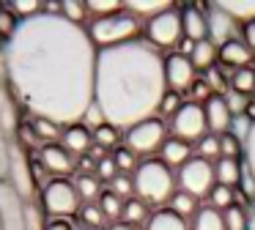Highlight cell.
Instances as JSON below:
<instances>
[{"instance_id": "49", "label": "cell", "mask_w": 255, "mask_h": 230, "mask_svg": "<svg viewBox=\"0 0 255 230\" xmlns=\"http://www.w3.org/2000/svg\"><path fill=\"white\" fill-rule=\"evenodd\" d=\"M8 145H11V140L6 137L3 123H0V181L8 178Z\"/></svg>"}, {"instance_id": "21", "label": "cell", "mask_w": 255, "mask_h": 230, "mask_svg": "<svg viewBox=\"0 0 255 230\" xmlns=\"http://www.w3.org/2000/svg\"><path fill=\"white\" fill-rule=\"evenodd\" d=\"M242 162L239 159H217L214 162V175H217V184L220 186H231V189H239V181H242Z\"/></svg>"}, {"instance_id": "28", "label": "cell", "mask_w": 255, "mask_h": 230, "mask_svg": "<svg viewBox=\"0 0 255 230\" xmlns=\"http://www.w3.org/2000/svg\"><path fill=\"white\" fill-rule=\"evenodd\" d=\"M148 206H145L143 200H137V197H132V200H124V214H121V222L132 225V228H137V225H145L148 222Z\"/></svg>"}, {"instance_id": "52", "label": "cell", "mask_w": 255, "mask_h": 230, "mask_svg": "<svg viewBox=\"0 0 255 230\" xmlns=\"http://www.w3.org/2000/svg\"><path fill=\"white\" fill-rule=\"evenodd\" d=\"M206 82H209V88L211 91H225V80H222V74H220V69L217 66H211L209 71H206Z\"/></svg>"}, {"instance_id": "1", "label": "cell", "mask_w": 255, "mask_h": 230, "mask_svg": "<svg viewBox=\"0 0 255 230\" xmlns=\"http://www.w3.org/2000/svg\"><path fill=\"white\" fill-rule=\"evenodd\" d=\"M96 58L88 27L61 14H36L19 19L3 44L6 82L11 96L33 118L72 126L85 118L96 96Z\"/></svg>"}, {"instance_id": "48", "label": "cell", "mask_w": 255, "mask_h": 230, "mask_svg": "<svg viewBox=\"0 0 255 230\" xmlns=\"http://www.w3.org/2000/svg\"><path fill=\"white\" fill-rule=\"evenodd\" d=\"M116 175H118V167H116V162H113V156H105L102 162H96V178H99V181L113 184Z\"/></svg>"}, {"instance_id": "17", "label": "cell", "mask_w": 255, "mask_h": 230, "mask_svg": "<svg viewBox=\"0 0 255 230\" xmlns=\"http://www.w3.org/2000/svg\"><path fill=\"white\" fill-rule=\"evenodd\" d=\"M217 60L222 66H233V69H247L255 60V52L247 47L244 38H231L222 47H217Z\"/></svg>"}, {"instance_id": "15", "label": "cell", "mask_w": 255, "mask_h": 230, "mask_svg": "<svg viewBox=\"0 0 255 230\" xmlns=\"http://www.w3.org/2000/svg\"><path fill=\"white\" fill-rule=\"evenodd\" d=\"M203 110H206V123H209L211 134H228V131H231L233 115H231V110H228L222 93H214V96L206 99Z\"/></svg>"}, {"instance_id": "43", "label": "cell", "mask_w": 255, "mask_h": 230, "mask_svg": "<svg viewBox=\"0 0 255 230\" xmlns=\"http://www.w3.org/2000/svg\"><path fill=\"white\" fill-rule=\"evenodd\" d=\"M17 25H19V16L11 11V5H0V36L11 38Z\"/></svg>"}, {"instance_id": "22", "label": "cell", "mask_w": 255, "mask_h": 230, "mask_svg": "<svg viewBox=\"0 0 255 230\" xmlns=\"http://www.w3.org/2000/svg\"><path fill=\"white\" fill-rule=\"evenodd\" d=\"M167 8H170V3H165V0H127V3H124V11L137 16L140 22H148L151 16L162 14V11H167Z\"/></svg>"}, {"instance_id": "20", "label": "cell", "mask_w": 255, "mask_h": 230, "mask_svg": "<svg viewBox=\"0 0 255 230\" xmlns=\"http://www.w3.org/2000/svg\"><path fill=\"white\" fill-rule=\"evenodd\" d=\"M145 230H189V222L173 208H156L145 222Z\"/></svg>"}, {"instance_id": "34", "label": "cell", "mask_w": 255, "mask_h": 230, "mask_svg": "<svg viewBox=\"0 0 255 230\" xmlns=\"http://www.w3.org/2000/svg\"><path fill=\"white\" fill-rule=\"evenodd\" d=\"M231 91H239V93H253L255 91V69L247 66V69H236L231 74Z\"/></svg>"}, {"instance_id": "19", "label": "cell", "mask_w": 255, "mask_h": 230, "mask_svg": "<svg viewBox=\"0 0 255 230\" xmlns=\"http://www.w3.org/2000/svg\"><path fill=\"white\" fill-rule=\"evenodd\" d=\"M159 159L167 164V167H184V164L192 159V145L184 140H178V137H167V142L162 145L159 151Z\"/></svg>"}, {"instance_id": "31", "label": "cell", "mask_w": 255, "mask_h": 230, "mask_svg": "<svg viewBox=\"0 0 255 230\" xmlns=\"http://www.w3.org/2000/svg\"><path fill=\"white\" fill-rule=\"evenodd\" d=\"M170 208L178 214V217L192 219L195 214L200 211V200H198V197H192V195H187V192H181V189H178L176 195H173V200H170Z\"/></svg>"}, {"instance_id": "39", "label": "cell", "mask_w": 255, "mask_h": 230, "mask_svg": "<svg viewBox=\"0 0 255 230\" xmlns=\"http://www.w3.org/2000/svg\"><path fill=\"white\" fill-rule=\"evenodd\" d=\"M118 11H124V3H118V0H88L91 19H102V16L118 14Z\"/></svg>"}, {"instance_id": "42", "label": "cell", "mask_w": 255, "mask_h": 230, "mask_svg": "<svg viewBox=\"0 0 255 230\" xmlns=\"http://www.w3.org/2000/svg\"><path fill=\"white\" fill-rule=\"evenodd\" d=\"M110 192L118 195L121 200H132L134 197V178L127 175V173H118L116 178H113V184H110Z\"/></svg>"}, {"instance_id": "7", "label": "cell", "mask_w": 255, "mask_h": 230, "mask_svg": "<svg viewBox=\"0 0 255 230\" xmlns=\"http://www.w3.org/2000/svg\"><path fill=\"white\" fill-rule=\"evenodd\" d=\"M176 184L181 192L198 197V200H209L211 189L217 186V175H214V164L206 162L200 156H192L184 167H178L176 173Z\"/></svg>"}, {"instance_id": "40", "label": "cell", "mask_w": 255, "mask_h": 230, "mask_svg": "<svg viewBox=\"0 0 255 230\" xmlns=\"http://www.w3.org/2000/svg\"><path fill=\"white\" fill-rule=\"evenodd\" d=\"M77 217H80V225H88V228H99V230L105 228V222H107L105 214H102V208L96 206V203H85V206L80 208Z\"/></svg>"}, {"instance_id": "12", "label": "cell", "mask_w": 255, "mask_h": 230, "mask_svg": "<svg viewBox=\"0 0 255 230\" xmlns=\"http://www.w3.org/2000/svg\"><path fill=\"white\" fill-rule=\"evenodd\" d=\"M195 66L189 60V55H181V52H173L165 58V80H167V88L173 93H184L192 88V82L198 80L195 77Z\"/></svg>"}, {"instance_id": "2", "label": "cell", "mask_w": 255, "mask_h": 230, "mask_svg": "<svg viewBox=\"0 0 255 230\" xmlns=\"http://www.w3.org/2000/svg\"><path fill=\"white\" fill-rule=\"evenodd\" d=\"M165 93V58L145 38L99 49L94 102L107 123L127 131L156 118Z\"/></svg>"}, {"instance_id": "8", "label": "cell", "mask_w": 255, "mask_h": 230, "mask_svg": "<svg viewBox=\"0 0 255 230\" xmlns=\"http://www.w3.org/2000/svg\"><path fill=\"white\" fill-rule=\"evenodd\" d=\"M143 36L151 47L165 49V47H176L184 38V25H181V11L178 8H167L162 14L151 16L148 22H143Z\"/></svg>"}, {"instance_id": "50", "label": "cell", "mask_w": 255, "mask_h": 230, "mask_svg": "<svg viewBox=\"0 0 255 230\" xmlns=\"http://www.w3.org/2000/svg\"><path fill=\"white\" fill-rule=\"evenodd\" d=\"M189 96H192L189 102H195V104L203 102V104H206V99L214 96V91L209 88V82H206V80H195V82H192V88H189Z\"/></svg>"}, {"instance_id": "36", "label": "cell", "mask_w": 255, "mask_h": 230, "mask_svg": "<svg viewBox=\"0 0 255 230\" xmlns=\"http://www.w3.org/2000/svg\"><path fill=\"white\" fill-rule=\"evenodd\" d=\"M233 203H236V189H231V186H220L217 184L214 189H211L209 195V203L206 206L217 208V211H225V208H231Z\"/></svg>"}, {"instance_id": "32", "label": "cell", "mask_w": 255, "mask_h": 230, "mask_svg": "<svg viewBox=\"0 0 255 230\" xmlns=\"http://www.w3.org/2000/svg\"><path fill=\"white\" fill-rule=\"evenodd\" d=\"M110 156H113V162H116L118 173H127V175H132L134 170H137V164L143 162V159H140L134 151H129V148L124 145V142H121V145H118L116 151L110 153Z\"/></svg>"}, {"instance_id": "27", "label": "cell", "mask_w": 255, "mask_h": 230, "mask_svg": "<svg viewBox=\"0 0 255 230\" xmlns=\"http://www.w3.org/2000/svg\"><path fill=\"white\" fill-rule=\"evenodd\" d=\"M189 60H192L195 69H206V71H209L211 66H214V60H217V44H211L209 38L198 41V44L192 47V55H189Z\"/></svg>"}, {"instance_id": "45", "label": "cell", "mask_w": 255, "mask_h": 230, "mask_svg": "<svg viewBox=\"0 0 255 230\" xmlns=\"http://www.w3.org/2000/svg\"><path fill=\"white\" fill-rule=\"evenodd\" d=\"M8 5L19 19H28V16H36L44 11V3H39V0H17V3H8Z\"/></svg>"}, {"instance_id": "16", "label": "cell", "mask_w": 255, "mask_h": 230, "mask_svg": "<svg viewBox=\"0 0 255 230\" xmlns=\"http://www.w3.org/2000/svg\"><path fill=\"white\" fill-rule=\"evenodd\" d=\"M61 145L66 148L72 156H88V151L94 148V131L80 120V123L63 126L61 131Z\"/></svg>"}, {"instance_id": "4", "label": "cell", "mask_w": 255, "mask_h": 230, "mask_svg": "<svg viewBox=\"0 0 255 230\" xmlns=\"http://www.w3.org/2000/svg\"><path fill=\"white\" fill-rule=\"evenodd\" d=\"M140 27H143V22L137 16H132L129 11H118V14L102 16V19H91L88 36L96 44V49H107V47H118V44L134 41Z\"/></svg>"}, {"instance_id": "44", "label": "cell", "mask_w": 255, "mask_h": 230, "mask_svg": "<svg viewBox=\"0 0 255 230\" xmlns=\"http://www.w3.org/2000/svg\"><path fill=\"white\" fill-rule=\"evenodd\" d=\"M220 145H222V156L225 159H239L244 153V142L239 140L236 134H220Z\"/></svg>"}, {"instance_id": "3", "label": "cell", "mask_w": 255, "mask_h": 230, "mask_svg": "<svg viewBox=\"0 0 255 230\" xmlns=\"http://www.w3.org/2000/svg\"><path fill=\"white\" fill-rule=\"evenodd\" d=\"M134 178V197L143 200L145 206H165L176 195V175L162 159H143L137 170L132 173Z\"/></svg>"}, {"instance_id": "38", "label": "cell", "mask_w": 255, "mask_h": 230, "mask_svg": "<svg viewBox=\"0 0 255 230\" xmlns=\"http://www.w3.org/2000/svg\"><path fill=\"white\" fill-rule=\"evenodd\" d=\"M222 96H225V104H228V110H231V115L233 118H239V115H247V110H250V96L247 93H239V91H231V88H228L225 93H222Z\"/></svg>"}, {"instance_id": "55", "label": "cell", "mask_w": 255, "mask_h": 230, "mask_svg": "<svg viewBox=\"0 0 255 230\" xmlns=\"http://www.w3.org/2000/svg\"><path fill=\"white\" fill-rule=\"evenodd\" d=\"M107 230H134V228H132V225H127V222H113Z\"/></svg>"}, {"instance_id": "33", "label": "cell", "mask_w": 255, "mask_h": 230, "mask_svg": "<svg viewBox=\"0 0 255 230\" xmlns=\"http://www.w3.org/2000/svg\"><path fill=\"white\" fill-rule=\"evenodd\" d=\"M121 140H124V134H121V129H116L113 123H102L99 129H94V142L96 145H102L105 151H116L118 145H121Z\"/></svg>"}, {"instance_id": "11", "label": "cell", "mask_w": 255, "mask_h": 230, "mask_svg": "<svg viewBox=\"0 0 255 230\" xmlns=\"http://www.w3.org/2000/svg\"><path fill=\"white\" fill-rule=\"evenodd\" d=\"M0 230H28L25 200L17 195L11 181H0Z\"/></svg>"}, {"instance_id": "14", "label": "cell", "mask_w": 255, "mask_h": 230, "mask_svg": "<svg viewBox=\"0 0 255 230\" xmlns=\"http://www.w3.org/2000/svg\"><path fill=\"white\" fill-rule=\"evenodd\" d=\"M206 22H209V41L211 44H217V47H222L225 41H231V38H236L233 36V30H236V22L231 19V16L225 14V11L220 8V5H206Z\"/></svg>"}, {"instance_id": "6", "label": "cell", "mask_w": 255, "mask_h": 230, "mask_svg": "<svg viewBox=\"0 0 255 230\" xmlns=\"http://www.w3.org/2000/svg\"><path fill=\"white\" fill-rule=\"evenodd\" d=\"M165 142H167V126L162 118H148L124 131V145L145 159H154V153H159Z\"/></svg>"}, {"instance_id": "25", "label": "cell", "mask_w": 255, "mask_h": 230, "mask_svg": "<svg viewBox=\"0 0 255 230\" xmlns=\"http://www.w3.org/2000/svg\"><path fill=\"white\" fill-rule=\"evenodd\" d=\"M189 230H225L222 211H217V208H211V206H200V211L192 217Z\"/></svg>"}, {"instance_id": "24", "label": "cell", "mask_w": 255, "mask_h": 230, "mask_svg": "<svg viewBox=\"0 0 255 230\" xmlns=\"http://www.w3.org/2000/svg\"><path fill=\"white\" fill-rule=\"evenodd\" d=\"M217 5H220L233 22L247 25V22L255 19V0H220Z\"/></svg>"}, {"instance_id": "35", "label": "cell", "mask_w": 255, "mask_h": 230, "mask_svg": "<svg viewBox=\"0 0 255 230\" xmlns=\"http://www.w3.org/2000/svg\"><path fill=\"white\" fill-rule=\"evenodd\" d=\"M61 16L74 25H83L85 27V19H88V3H77V0H63L61 3Z\"/></svg>"}, {"instance_id": "37", "label": "cell", "mask_w": 255, "mask_h": 230, "mask_svg": "<svg viewBox=\"0 0 255 230\" xmlns=\"http://www.w3.org/2000/svg\"><path fill=\"white\" fill-rule=\"evenodd\" d=\"M222 219H225V230H250L247 228V208L233 203L231 208L222 211Z\"/></svg>"}, {"instance_id": "29", "label": "cell", "mask_w": 255, "mask_h": 230, "mask_svg": "<svg viewBox=\"0 0 255 230\" xmlns=\"http://www.w3.org/2000/svg\"><path fill=\"white\" fill-rule=\"evenodd\" d=\"M96 206L102 208V214H105L107 222H121V214H124V200L118 195H113L110 189H105L99 195V200H96Z\"/></svg>"}, {"instance_id": "46", "label": "cell", "mask_w": 255, "mask_h": 230, "mask_svg": "<svg viewBox=\"0 0 255 230\" xmlns=\"http://www.w3.org/2000/svg\"><path fill=\"white\" fill-rule=\"evenodd\" d=\"M244 167H247L255 178V120H253V126H250L247 140H244Z\"/></svg>"}, {"instance_id": "10", "label": "cell", "mask_w": 255, "mask_h": 230, "mask_svg": "<svg viewBox=\"0 0 255 230\" xmlns=\"http://www.w3.org/2000/svg\"><path fill=\"white\" fill-rule=\"evenodd\" d=\"M8 178H11V186L25 203H33L36 178L33 170H30V159L25 156V148L17 140H11V145H8Z\"/></svg>"}, {"instance_id": "51", "label": "cell", "mask_w": 255, "mask_h": 230, "mask_svg": "<svg viewBox=\"0 0 255 230\" xmlns=\"http://www.w3.org/2000/svg\"><path fill=\"white\" fill-rule=\"evenodd\" d=\"M181 99H178V93H173V91H167L165 93V99H162V107H159V113H165V115H176L178 113V107H181Z\"/></svg>"}, {"instance_id": "13", "label": "cell", "mask_w": 255, "mask_h": 230, "mask_svg": "<svg viewBox=\"0 0 255 230\" xmlns=\"http://www.w3.org/2000/svg\"><path fill=\"white\" fill-rule=\"evenodd\" d=\"M36 159H39L47 173L55 175V178H66L69 173L77 170V156H72L61 142H44V145L39 148V156Z\"/></svg>"}, {"instance_id": "47", "label": "cell", "mask_w": 255, "mask_h": 230, "mask_svg": "<svg viewBox=\"0 0 255 230\" xmlns=\"http://www.w3.org/2000/svg\"><path fill=\"white\" fill-rule=\"evenodd\" d=\"M25 225H28V230H44L47 222L36 203H25Z\"/></svg>"}, {"instance_id": "9", "label": "cell", "mask_w": 255, "mask_h": 230, "mask_svg": "<svg viewBox=\"0 0 255 230\" xmlns=\"http://www.w3.org/2000/svg\"><path fill=\"white\" fill-rule=\"evenodd\" d=\"M170 131L173 137L184 142H198L203 134H209V123H206V110L203 104H195V102H184L178 107V113L170 118Z\"/></svg>"}, {"instance_id": "53", "label": "cell", "mask_w": 255, "mask_h": 230, "mask_svg": "<svg viewBox=\"0 0 255 230\" xmlns=\"http://www.w3.org/2000/svg\"><path fill=\"white\" fill-rule=\"evenodd\" d=\"M44 230H77L72 225V219H55V217H50L47 219V225H44Z\"/></svg>"}, {"instance_id": "18", "label": "cell", "mask_w": 255, "mask_h": 230, "mask_svg": "<svg viewBox=\"0 0 255 230\" xmlns=\"http://www.w3.org/2000/svg\"><path fill=\"white\" fill-rule=\"evenodd\" d=\"M181 25H184V38L189 41H203L209 38V22H206V11L198 5H184L181 8Z\"/></svg>"}, {"instance_id": "56", "label": "cell", "mask_w": 255, "mask_h": 230, "mask_svg": "<svg viewBox=\"0 0 255 230\" xmlns=\"http://www.w3.org/2000/svg\"><path fill=\"white\" fill-rule=\"evenodd\" d=\"M77 230H99V228H88V225H77Z\"/></svg>"}, {"instance_id": "30", "label": "cell", "mask_w": 255, "mask_h": 230, "mask_svg": "<svg viewBox=\"0 0 255 230\" xmlns=\"http://www.w3.org/2000/svg\"><path fill=\"white\" fill-rule=\"evenodd\" d=\"M195 151H198L200 159H206V162L214 164L217 159H222V145H220V134H203L198 142H195Z\"/></svg>"}, {"instance_id": "23", "label": "cell", "mask_w": 255, "mask_h": 230, "mask_svg": "<svg viewBox=\"0 0 255 230\" xmlns=\"http://www.w3.org/2000/svg\"><path fill=\"white\" fill-rule=\"evenodd\" d=\"M0 123H3V131H6L8 140H14V131H17V113H14V96L8 88L0 85Z\"/></svg>"}, {"instance_id": "54", "label": "cell", "mask_w": 255, "mask_h": 230, "mask_svg": "<svg viewBox=\"0 0 255 230\" xmlns=\"http://www.w3.org/2000/svg\"><path fill=\"white\" fill-rule=\"evenodd\" d=\"M244 41H247V47L255 52V19L244 25Z\"/></svg>"}, {"instance_id": "26", "label": "cell", "mask_w": 255, "mask_h": 230, "mask_svg": "<svg viewBox=\"0 0 255 230\" xmlns=\"http://www.w3.org/2000/svg\"><path fill=\"white\" fill-rule=\"evenodd\" d=\"M74 186H77V192H80V200H83V206H85V203H96V200H99V195L105 192V189H102V181L96 178V173H94V175L77 173Z\"/></svg>"}, {"instance_id": "41", "label": "cell", "mask_w": 255, "mask_h": 230, "mask_svg": "<svg viewBox=\"0 0 255 230\" xmlns=\"http://www.w3.org/2000/svg\"><path fill=\"white\" fill-rule=\"evenodd\" d=\"M30 129L36 131V137H41L44 142H58V134H61V126H55V123H50V120H44V118H33L30 120Z\"/></svg>"}, {"instance_id": "5", "label": "cell", "mask_w": 255, "mask_h": 230, "mask_svg": "<svg viewBox=\"0 0 255 230\" xmlns=\"http://www.w3.org/2000/svg\"><path fill=\"white\" fill-rule=\"evenodd\" d=\"M41 206L50 217L55 219H69L74 214H80L83 200H80V192L74 186V181L69 178H50L41 189Z\"/></svg>"}]
</instances>
